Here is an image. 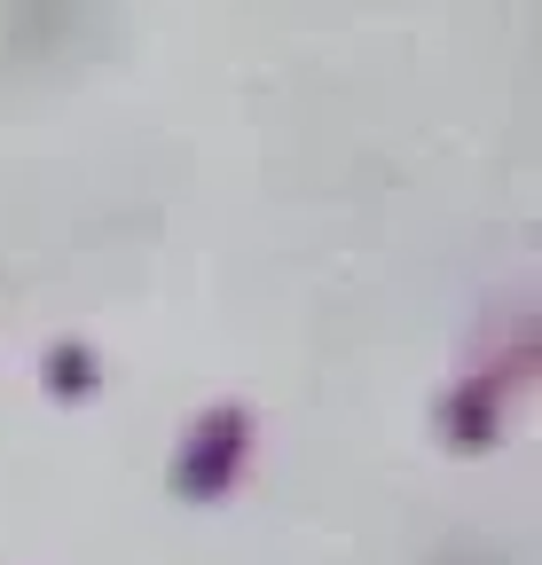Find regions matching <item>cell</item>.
Returning <instances> with one entry per match:
<instances>
[{
    "label": "cell",
    "mask_w": 542,
    "mask_h": 565,
    "mask_svg": "<svg viewBox=\"0 0 542 565\" xmlns=\"http://www.w3.org/2000/svg\"><path fill=\"white\" fill-rule=\"evenodd\" d=\"M244 456H252V416L236 401H221V408H205V416L189 424V440L173 456V487L189 494V503H213V494L236 487Z\"/></svg>",
    "instance_id": "6da1fadb"
},
{
    "label": "cell",
    "mask_w": 542,
    "mask_h": 565,
    "mask_svg": "<svg viewBox=\"0 0 542 565\" xmlns=\"http://www.w3.org/2000/svg\"><path fill=\"white\" fill-rule=\"evenodd\" d=\"M448 408H456V416H448V440H456V448H488L496 424H503V385H496V377H488V385H464Z\"/></svg>",
    "instance_id": "7a4b0ae2"
},
{
    "label": "cell",
    "mask_w": 542,
    "mask_h": 565,
    "mask_svg": "<svg viewBox=\"0 0 542 565\" xmlns=\"http://www.w3.org/2000/svg\"><path fill=\"white\" fill-rule=\"evenodd\" d=\"M47 385H55V393H87V385H95V362H87V345H55V362H47Z\"/></svg>",
    "instance_id": "3957f363"
}]
</instances>
